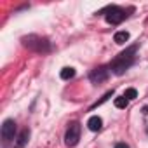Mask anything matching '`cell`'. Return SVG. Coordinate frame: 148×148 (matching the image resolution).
<instances>
[{
    "mask_svg": "<svg viewBox=\"0 0 148 148\" xmlns=\"http://www.w3.org/2000/svg\"><path fill=\"white\" fill-rule=\"evenodd\" d=\"M28 138H30V131H28V129H23V131L19 132V136L16 138L14 146H16V148H23V146L28 143Z\"/></svg>",
    "mask_w": 148,
    "mask_h": 148,
    "instance_id": "52a82bcc",
    "label": "cell"
},
{
    "mask_svg": "<svg viewBox=\"0 0 148 148\" xmlns=\"http://www.w3.org/2000/svg\"><path fill=\"white\" fill-rule=\"evenodd\" d=\"M89 79H91L92 84H101V82H105V80L108 79V70H106L105 66H98V68H94V70L91 71Z\"/></svg>",
    "mask_w": 148,
    "mask_h": 148,
    "instance_id": "5b68a950",
    "label": "cell"
},
{
    "mask_svg": "<svg viewBox=\"0 0 148 148\" xmlns=\"http://www.w3.org/2000/svg\"><path fill=\"white\" fill-rule=\"evenodd\" d=\"M125 18H127V14H125L124 9H120V7H110V9H108L106 21H108L110 25H119V23H122Z\"/></svg>",
    "mask_w": 148,
    "mask_h": 148,
    "instance_id": "277c9868",
    "label": "cell"
},
{
    "mask_svg": "<svg viewBox=\"0 0 148 148\" xmlns=\"http://www.w3.org/2000/svg\"><path fill=\"white\" fill-rule=\"evenodd\" d=\"M80 139V124L79 122H71L66 129V134H64V143L66 146H75Z\"/></svg>",
    "mask_w": 148,
    "mask_h": 148,
    "instance_id": "3957f363",
    "label": "cell"
},
{
    "mask_svg": "<svg viewBox=\"0 0 148 148\" xmlns=\"http://www.w3.org/2000/svg\"><path fill=\"white\" fill-rule=\"evenodd\" d=\"M59 75H61V79H63V80H70V79L75 77V70L70 68V66H66V68H63V70H61Z\"/></svg>",
    "mask_w": 148,
    "mask_h": 148,
    "instance_id": "9c48e42d",
    "label": "cell"
},
{
    "mask_svg": "<svg viewBox=\"0 0 148 148\" xmlns=\"http://www.w3.org/2000/svg\"><path fill=\"white\" fill-rule=\"evenodd\" d=\"M113 40L122 45V44H125V42L129 40V33H127V32H117L115 37H113Z\"/></svg>",
    "mask_w": 148,
    "mask_h": 148,
    "instance_id": "30bf717a",
    "label": "cell"
},
{
    "mask_svg": "<svg viewBox=\"0 0 148 148\" xmlns=\"http://www.w3.org/2000/svg\"><path fill=\"white\" fill-rule=\"evenodd\" d=\"M134 52H136V45L129 47L125 52H120V54L112 61V64H110L112 71L117 73V75H122V73L132 64V61H134Z\"/></svg>",
    "mask_w": 148,
    "mask_h": 148,
    "instance_id": "6da1fadb",
    "label": "cell"
},
{
    "mask_svg": "<svg viewBox=\"0 0 148 148\" xmlns=\"http://www.w3.org/2000/svg\"><path fill=\"white\" fill-rule=\"evenodd\" d=\"M14 134H16V122L9 119L2 125V138H4V141H11V139H14Z\"/></svg>",
    "mask_w": 148,
    "mask_h": 148,
    "instance_id": "8992f818",
    "label": "cell"
},
{
    "mask_svg": "<svg viewBox=\"0 0 148 148\" xmlns=\"http://www.w3.org/2000/svg\"><path fill=\"white\" fill-rule=\"evenodd\" d=\"M129 105V99L125 96H120V98H115V106L117 108H125Z\"/></svg>",
    "mask_w": 148,
    "mask_h": 148,
    "instance_id": "8fae6325",
    "label": "cell"
},
{
    "mask_svg": "<svg viewBox=\"0 0 148 148\" xmlns=\"http://www.w3.org/2000/svg\"><path fill=\"white\" fill-rule=\"evenodd\" d=\"M115 148H129V146H127L125 143H117V145H115Z\"/></svg>",
    "mask_w": 148,
    "mask_h": 148,
    "instance_id": "4fadbf2b",
    "label": "cell"
},
{
    "mask_svg": "<svg viewBox=\"0 0 148 148\" xmlns=\"http://www.w3.org/2000/svg\"><path fill=\"white\" fill-rule=\"evenodd\" d=\"M124 96H125V98L131 101V99H134V98L138 96V92H136V89H127V91L124 92Z\"/></svg>",
    "mask_w": 148,
    "mask_h": 148,
    "instance_id": "7c38bea8",
    "label": "cell"
},
{
    "mask_svg": "<svg viewBox=\"0 0 148 148\" xmlns=\"http://www.w3.org/2000/svg\"><path fill=\"white\" fill-rule=\"evenodd\" d=\"M87 127H89L91 131H99V129L103 127V120H101L98 115H94V117H91V119L87 120Z\"/></svg>",
    "mask_w": 148,
    "mask_h": 148,
    "instance_id": "ba28073f",
    "label": "cell"
},
{
    "mask_svg": "<svg viewBox=\"0 0 148 148\" xmlns=\"http://www.w3.org/2000/svg\"><path fill=\"white\" fill-rule=\"evenodd\" d=\"M23 45L28 47L30 51H35V52H49L51 51V44L47 38L44 37H38V35H28V37H23Z\"/></svg>",
    "mask_w": 148,
    "mask_h": 148,
    "instance_id": "7a4b0ae2",
    "label": "cell"
}]
</instances>
